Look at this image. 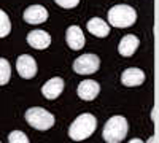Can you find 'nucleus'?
<instances>
[{
    "label": "nucleus",
    "instance_id": "f257e3e1",
    "mask_svg": "<svg viewBox=\"0 0 159 143\" xmlns=\"http://www.w3.org/2000/svg\"><path fill=\"white\" fill-rule=\"evenodd\" d=\"M96 127H97V121L94 116L91 113H83L72 123V126L69 129V135L75 141H81V140L89 138L94 134Z\"/></svg>",
    "mask_w": 159,
    "mask_h": 143
},
{
    "label": "nucleus",
    "instance_id": "f3484780",
    "mask_svg": "<svg viewBox=\"0 0 159 143\" xmlns=\"http://www.w3.org/2000/svg\"><path fill=\"white\" fill-rule=\"evenodd\" d=\"M8 141L10 143H29V138H27V135H25L24 132H21V131H13L8 135Z\"/></svg>",
    "mask_w": 159,
    "mask_h": 143
},
{
    "label": "nucleus",
    "instance_id": "f8f14e48",
    "mask_svg": "<svg viewBox=\"0 0 159 143\" xmlns=\"http://www.w3.org/2000/svg\"><path fill=\"white\" fill-rule=\"evenodd\" d=\"M139 43L140 42H139V38L135 35H126V37H123L121 42H119V45H118L119 54L124 56V57H130L137 51Z\"/></svg>",
    "mask_w": 159,
    "mask_h": 143
},
{
    "label": "nucleus",
    "instance_id": "1a4fd4ad",
    "mask_svg": "<svg viewBox=\"0 0 159 143\" xmlns=\"http://www.w3.org/2000/svg\"><path fill=\"white\" fill-rule=\"evenodd\" d=\"M48 19V11L42 5H32L24 11V21L27 24H42Z\"/></svg>",
    "mask_w": 159,
    "mask_h": 143
},
{
    "label": "nucleus",
    "instance_id": "a211bd4d",
    "mask_svg": "<svg viewBox=\"0 0 159 143\" xmlns=\"http://www.w3.org/2000/svg\"><path fill=\"white\" fill-rule=\"evenodd\" d=\"M54 2L59 5V7H62V8H75L78 3H80V0H54Z\"/></svg>",
    "mask_w": 159,
    "mask_h": 143
},
{
    "label": "nucleus",
    "instance_id": "2eb2a0df",
    "mask_svg": "<svg viewBox=\"0 0 159 143\" xmlns=\"http://www.w3.org/2000/svg\"><path fill=\"white\" fill-rule=\"evenodd\" d=\"M10 76H11V67L8 60L0 57V86H5L10 81Z\"/></svg>",
    "mask_w": 159,
    "mask_h": 143
},
{
    "label": "nucleus",
    "instance_id": "20e7f679",
    "mask_svg": "<svg viewBox=\"0 0 159 143\" xmlns=\"http://www.w3.org/2000/svg\"><path fill=\"white\" fill-rule=\"evenodd\" d=\"M25 121H27L30 127L37 129V131H48V129L54 126V116H52V113L43 108L34 107L25 111Z\"/></svg>",
    "mask_w": 159,
    "mask_h": 143
},
{
    "label": "nucleus",
    "instance_id": "aec40b11",
    "mask_svg": "<svg viewBox=\"0 0 159 143\" xmlns=\"http://www.w3.org/2000/svg\"><path fill=\"white\" fill-rule=\"evenodd\" d=\"M148 143H154V138H153V137H151V138H150V140H148Z\"/></svg>",
    "mask_w": 159,
    "mask_h": 143
},
{
    "label": "nucleus",
    "instance_id": "7ed1b4c3",
    "mask_svg": "<svg viewBox=\"0 0 159 143\" xmlns=\"http://www.w3.org/2000/svg\"><path fill=\"white\" fill-rule=\"evenodd\" d=\"M137 21V13L135 10L129 5H115L108 10V22L113 27L124 29L129 27Z\"/></svg>",
    "mask_w": 159,
    "mask_h": 143
},
{
    "label": "nucleus",
    "instance_id": "423d86ee",
    "mask_svg": "<svg viewBox=\"0 0 159 143\" xmlns=\"http://www.w3.org/2000/svg\"><path fill=\"white\" fill-rule=\"evenodd\" d=\"M16 70H18L21 78H24V80H30V78H34L37 75V62H35V59L32 56L22 54L16 60Z\"/></svg>",
    "mask_w": 159,
    "mask_h": 143
},
{
    "label": "nucleus",
    "instance_id": "412c9836",
    "mask_svg": "<svg viewBox=\"0 0 159 143\" xmlns=\"http://www.w3.org/2000/svg\"><path fill=\"white\" fill-rule=\"evenodd\" d=\"M0 143H2V141H0Z\"/></svg>",
    "mask_w": 159,
    "mask_h": 143
},
{
    "label": "nucleus",
    "instance_id": "4468645a",
    "mask_svg": "<svg viewBox=\"0 0 159 143\" xmlns=\"http://www.w3.org/2000/svg\"><path fill=\"white\" fill-rule=\"evenodd\" d=\"M88 30L92 34V35H96V37H107L110 34V27H108V24L102 21L100 18H94V19H91L88 22Z\"/></svg>",
    "mask_w": 159,
    "mask_h": 143
},
{
    "label": "nucleus",
    "instance_id": "39448f33",
    "mask_svg": "<svg viewBox=\"0 0 159 143\" xmlns=\"http://www.w3.org/2000/svg\"><path fill=\"white\" fill-rule=\"evenodd\" d=\"M100 60L96 54H83L73 62V70L78 75H91L99 70Z\"/></svg>",
    "mask_w": 159,
    "mask_h": 143
},
{
    "label": "nucleus",
    "instance_id": "0eeeda50",
    "mask_svg": "<svg viewBox=\"0 0 159 143\" xmlns=\"http://www.w3.org/2000/svg\"><path fill=\"white\" fill-rule=\"evenodd\" d=\"M100 92V86L99 83H96L94 80H84L78 84V89H76V94L80 99L83 100H94Z\"/></svg>",
    "mask_w": 159,
    "mask_h": 143
},
{
    "label": "nucleus",
    "instance_id": "f03ea898",
    "mask_svg": "<svg viewBox=\"0 0 159 143\" xmlns=\"http://www.w3.org/2000/svg\"><path fill=\"white\" fill-rule=\"evenodd\" d=\"M127 129H129V124H127L126 118H123V116H113V118H110L105 123L102 137L107 143H119L121 140L126 138Z\"/></svg>",
    "mask_w": 159,
    "mask_h": 143
},
{
    "label": "nucleus",
    "instance_id": "ddd939ff",
    "mask_svg": "<svg viewBox=\"0 0 159 143\" xmlns=\"http://www.w3.org/2000/svg\"><path fill=\"white\" fill-rule=\"evenodd\" d=\"M67 45L75 51L81 49L84 46V35L78 25H70L67 29Z\"/></svg>",
    "mask_w": 159,
    "mask_h": 143
},
{
    "label": "nucleus",
    "instance_id": "6e6552de",
    "mask_svg": "<svg viewBox=\"0 0 159 143\" xmlns=\"http://www.w3.org/2000/svg\"><path fill=\"white\" fill-rule=\"evenodd\" d=\"M62 91H64V80H62V78H59V76H56V78L48 80L43 84L42 94L46 99H49V100H54V99H57L62 94Z\"/></svg>",
    "mask_w": 159,
    "mask_h": 143
},
{
    "label": "nucleus",
    "instance_id": "dca6fc26",
    "mask_svg": "<svg viewBox=\"0 0 159 143\" xmlns=\"http://www.w3.org/2000/svg\"><path fill=\"white\" fill-rule=\"evenodd\" d=\"M11 32V22L10 18L7 16V13L3 10H0V38L7 37Z\"/></svg>",
    "mask_w": 159,
    "mask_h": 143
},
{
    "label": "nucleus",
    "instance_id": "9d476101",
    "mask_svg": "<svg viewBox=\"0 0 159 143\" xmlns=\"http://www.w3.org/2000/svg\"><path fill=\"white\" fill-rule=\"evenodd\" d=\"M27 43L35 49H46L51 45V35L46 34L45 30H40V29L32 30L27 35Z\"/></svg>",
    "mask_w": 159,
    "mask_h": 143
},
{
    "label": "nucleus",
    "instance_id": "9b49d317",
    "mask_svg": "<svg viewBox=\"0 0 159 143\" xmlns=\"http://www.w3.org/2000/svg\"><path fill=\"white\" fill-rule=\"evenodd\" d=\"M143 81H145V73L140 69H135V67L126 69L123 72V75H121V83L124 86H127V87L140 86Z\"/></svg>",
    "mask_w": 159,
    "mask_h": 143
},
{
    "label": "nucleus",
    "instance_id": "6ab92c4d",
    "mask_svg": "<svg viewBox=\"0 0 159 143\" xmlns=\"http://www.w3.org/2000/svg\"><path fill=\"white\" fill-rule=\"evenodd\" d=\"M129 143H143V140H140V138H132Z\"/></svg>",
    "mask_w": 159,
    "mask_h": 143
}]
</instances>
